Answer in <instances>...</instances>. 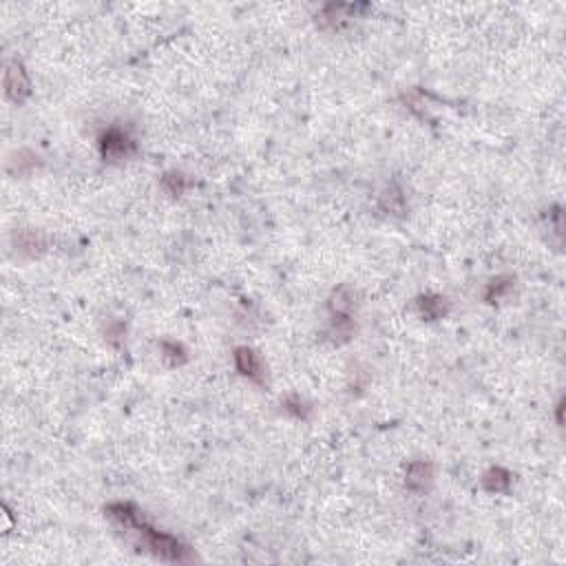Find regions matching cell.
<instances>
[{"label":"cell","instance_id":"1","mask_svg":"<svg viewBox=\"0 0 566 566\" xmlns=\"http://www.w3.org/2000/svg\"><path fill=\"white\" fill-rule=\"evenodd\" d=\"M107 513H109V518L116 520V522H118L120 527H124V529H135L140 536H144V545H146V549H151L157 558L173 560V562H182V560H186L188 549L179 545V542H177L173 536L162 533V531L153 529V527L142 518V513H140L133 504H124V502L109 504Z\"/></svg>","mask_w":566,"mask_h":566},{"label":"cell","instance_id":"2","mask_svg":"<svg viewBox=\"0 0 566 566\" xmlns=\"http://www.w3.org/2000/svg\"><path fill=\"white\" fill-rule=\"evenodd\" d=\"M100 151H102V157L109 162L127 160V157L135 153V142L124 131L109 129L100 135Z\"/></svg>","mask_w":566,"mask_h":566},{"label":"cell","instance_id":"3","mask_svg":"<svg viewBox=\"0 0 566 566\" xmlns=\"http://www.w3.org/2000/svg\"><path fill=\"white\" fill-rule=\"evenodd\" d=\"M5 93H7L9 100H14V102L27 100L29 93H31L29 75H27L25 66H22L20 62H11L7 66V73H5Z\"/></svg>","mask_w":566,"mask_h":566},{"label":"cell","instance_id":"4","mask_svg":"<svg viewBox=\"0 0 566 566\" xmlns=\"http://www.w3.org/2000/svg\"><path fill=\"white\" fill-rule=\"evenodd\" d=\"M235 363H237V369L241 372L244 376H248L255 383H264L266 381V372H264V365L259 356L253 352L250 347H239L235 352Z\"/></svg>","mask_w":566,"mask_h":566},{"label":"cell","instance_id":"5","mask_svg":"<svg viewBox=\"0 0 566 566\" xmlns=\"http://www.w3.org/2000/svg\"><path fill=\"white\" fill-rule=\"evenodd\" d=\"M432 478H434V471L429 462H412L410 469H407L405 484L410 486L412 491H423L427 489V484L432 482Z\"/></svg>","mask_w":566,"mask_h":566},{"label":"cell","instance_id":"6","mask_svg":"<svg viewBox=\"0 0 566 566\" xmlns=\"http://www.w3.org/2000/svg\"><path fill=\"white\" fill-rule=\"evenodd\" d=\"M482 484L486 491H493V493H504L509 491V486H511V473L502 467H493L484 473L482 478Z\"/></svg>","mask_w":566,"mask_h":566},{"label":"cell","instance_id":"7","mask_svg":"<svg viewBox=\"0 0 566 566\" xmlns=\"http://www.w3.org/2000/svg\"><path fill=\"white\" fill-rule=\"evenodd\" d=\"M418 310H421L425 319L434 321V319H440V316H445L447 301L443 297H438V294H425V297L418 299Z\"/></svg>","mask_w":566,"mask_h":566},{"label":"cell","instance_id":"8","mask_svg":"<svg viewBox=\"0 0 566 566\" xmlns=\"http://www.w3.org/2000/svg\"><path fill=\"white\" fill-rule=\"evenodd\" d=\"M381 206L385 210H392L396 214H401L405 210V197H403V192L399 188H387L383 192V197H381Z\"/></svg>","mask_w":566,"mask_h":566},{"label":"cell","instance_id":"9","mask_svg":"<svg viewBox=\"0 0 566 566\" xmlns=\"http://www.w3.org/2000/svg\"><path fill=\"white\" fill-rule=\"evenodd\" d=\"M511 283H513V279L511 277H497V279H493L491 283H489V288H486V292H484V299L489 301V303H493V301H497V299H502L504 294L511 290Z\"/></svg>","mask_w":566,"mask_h":566},{"label":"cell","instance_id":"10","mask_svg":"<svg viewBox=\"0 0 566 566\" xmlns=\"http://www.w3.org/2000/svg\"><path fill=\"white\" fill-rule=\"evenodd\" d=\"M162 352H164V358L168 360V365H179V363H184L186 360V354H184V347L182 345H177L173 341H164L162 343Z\"/></svg>","mask_w":566,"mask_h":566},{"label":"cell","instance_id":"11","mask_svg":"<svg viewBox=\"0 0 566 566\" xmlns=\"http://www.w3.org/2000/svg\"><path fill=\"white\" fill-rule=\"evenodd\" d=\"M162 186L164 190L168 192V195H173V197H179L184 192L186 188V182H184V177L182 175H177V173H166L162 177Z\"/></svg>","mask_w":566,"mask_h":566}]
</instances>
